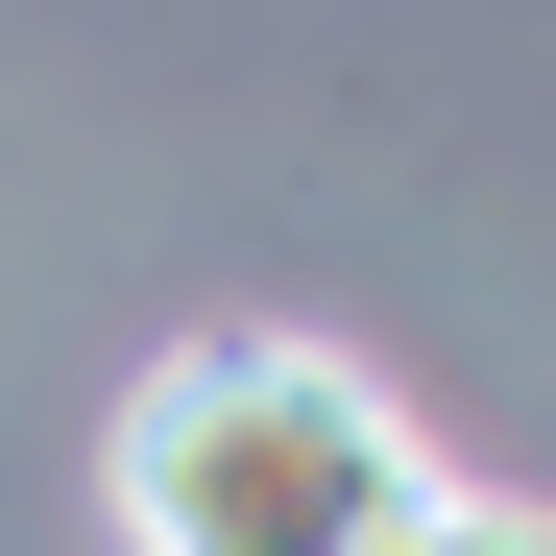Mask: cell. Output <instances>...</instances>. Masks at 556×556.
<instances>
[{"instance_id": "obj_1", "label": "cell", "mask_w": 556, "mask_h": 556, "mask_svg": "<svg viewBox=\"0 0 556 556\" xmlns=\"http://www.w3.org/2000/svg\"><path fill=\"white\" fill-rule=\"evenodd\" d=\"M412 484L435 459L339 339H169L122 412V556H388Z\"/></svg>"}, {"instance_id": "obj_2", "label": "cell", "mask_w": 556, "mask_h": 556, "mask_svg": "<svg viewBox=\"0 0 556 556\" xmlns=\"http://www.w3.org/2000/svg\"><path fill=\"white\" fill-rule=\"evenodd\" d=\"M388 556H556V508H484V484H412Z\"/></svg>"}]
</instances>
